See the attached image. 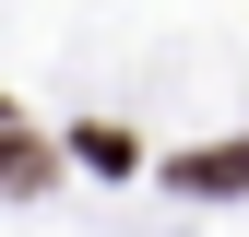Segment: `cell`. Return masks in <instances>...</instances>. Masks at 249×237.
I'll list each match as a JSON object with an SVG mask.
<instances>
[{"mask_svg": "<svg viewBox=\"0 0 249 237\" xmlns=\"http://www.w3.org/2000/svg\"><path fill=\"white\" fill-rule=\"evenodd\" d=\"M178 190H249V142H213V154H178Z\"/></svg>", "mask_w": 249, "mask_h": 237, "instance_id": "obj_1", "label": "cell"}]
</instances>
